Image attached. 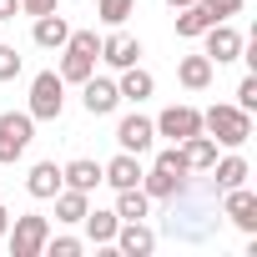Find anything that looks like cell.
I'll use <instances>...</instances> for the list:
<instances>
[{
  "mask_svg": "<svg viewBox=\"0 0 257 257\" xmlns=\"http://www.w3.org/2000/svg\"><path fill=\"white\" fill-rule=\"evenodd\" d=\"M46 252H51V257H76L81 242H76V237H46Z\"/></svg>",
  "mask_w": 257,
  "mask_h": 257,
  "instance_id": "29",
  "label": "cell"
},
{
  "mask_svg": "<svg viewBox=\"0 0 257 257\" xmlns=\"http://www.w3.org/2000/svg\"><path fill=\"white\" fill-rule=\"evenodd\" d=\"M86 212H91V192H76V187H61V192H56V222L71 227V222H81Z\"/></svg>",
  "mask_w": 257,
  "mask_h": 257,
  "instance_id": "23",
  "label": "cell"
},
{
  "mask_svg": "<svg viewBox=\"0 0 257 257\" xmlns=\"http://www.w3.org/2000/svg\"><path fill=\"white\" fill-rule=\"evenodd\" d=\"M61 182H66V187H76V192H96V187H101V162L76 157V162H66V167H61Z\"/></svg>",
  "mask_w": 257,
  "mask_h": 257,
  "instance_id": "19",
  "label": "cell"
},
{
  "mask_svg": "<svg viewBox=\"0 0 257 257\" xmlns=\"http://www.w3.org/2000/svg\"><path fill=\"white\" fill-rule=\"evenodd\" d=\"M96 16H101V26H126L137 16V0H96Z\"/></svg>",
  "mask_w": 257,
  "mask_h": 257,
  "instance_id": "25",
  "label": "cell"
},
{
  "mask_svg": "<svg viewBox=\"0 0 257 257\" xmlns=\"http://www.w3.org/2000/svg\"><path fill=\"white\" fill-rule=\"evenodd\" d=\"M16 76H21V51L0 46V81H16Z\"/></svg>",
  "mask_w": 257,
  "mask_h": 257,
  "instance_id": "27",
  "label": "cell"
},
{
  "mask_svg": "<svg viewBox=\"0 0 257 257\" xmlns=\"http://www.w3.org/2000/svg\"><path fill=\"white\" fill-rule=\"evenodd\" d=\"M101 182H106L111 192H121V187H142V157H132V152H116V157L101 167Z\"/></svg>",
  "mask_w": 257,
  "mask_h": 257,
  "instance_id": "14",
  "label": "cell"
},
{
  "mask_svg": "<svg viewBox=\"0 0 257 257\" xmlns=\"http://www.w3.org/2000/svg\"><path fill=\"white\" fill-rule=\"evenodd\" d=\"M96 61H101V36L96 31H71L66 36V46H61V81L66 86H81L91 71H96Z\"/></svg>",
  "mask_w": 257,
  "mask_h": 257,
  "instance_id": "2",
  "label": "cell"
},
{
  "mask_svg": "<svg viewBox=\"0 0 257 257\" xmlns=\"http://www.w3.org/2000/svg\"><path fill=\"white\" fill-rule=\"evenodd\" d=\"M66 36H71V26H66V16H61V11H51V16H36V31H31V41H36L41 51H61V46H66Z\"/></svg>",
  "mask_w": 257,
  "mask_h": 257,
  "instance_id": "16",
  "label": "cell"
},
{
  "mask_svg": "<svg viewBox=\"0 0 257 257\" xmlns=\"http://www.w3.org/2000/svg\"><path fill=\"white\" fill-rule=\"evenodd\" d=\"M152 126H157V137H167V142H187V137L202 132V111L197 106H167Z\"/></svg>",
  "mask_w": 257,
  "mask_h": 257,
  "instance_id": "10",
  "label": "cell"
},
{
  "mask_svg": "<svg viewBox=\"0 0 257 257\" xmlns=\"http://www.w3.org/2000/svg\"><path fill=\"white\" fill-rule=\"evenodd\" d=\"M81 222H86V237L101 242V247H111V237H116V227H121V217H116V212H101V207H91Z\"/></svg>",
  "mask_w": 257,
  "mask_h": 257,
  "instance_id": "24",
  "label": "cell"
},
{
  "mask_svg": "<svg viewBox=\"0 0 257 257\" xmlns=\"http://www.w3.org/2000/svg\"><path fill=\"white\" fill-rule=\"evenodd\" d=\"M101 61H106L111 71L137 66V61H142V41H137V36H126L121 26H111V36H101Z\"/></svg>",
  "mask_w": 257,
  "mask_h": 257,
  "instance_id": "11",
  "label": "cell"
},
{
  "mask_svg": "<svg viewBox=\"0 0 257 257\" xmlns=\"http://www.w3.org/2000/svg\"><path fill=\"white\" fill-rule=\"evenodd\" d=\"M222 217L237 227V232H247V237H257V197L247 192V182L242 187H227L222 192Z\"/></svg>",
  "mask_w": 257,
  "mask_h": 257,
  "instance_id": "8",
  "label": "cell"
},
{
  "mask_svg": "<svg viewBox=\"0 0 257 257\" xmlns=\"http://www.w3.org/2000/svg\"><path fill=\"white\" fill-rule=\"evenodd\" d=\"M6 237H11V257H41L46 237H51V222L41 212H26V217H16V227H6Z\"/></svg>",
  "mask_w": 257,
  "mask_h": 257,
  "instance_id": "6",
  "label": "cell"
},
{
  "mask_svg": "<svg viewBox=\"0 0 257 257\" xmlns=\"http://www.w3.org/2000/svg\"><path fill=\"white\" fill-rule=\"evenodd\" d=\"M61 111H66V81L56 71H41L31 81V116L36 121H61Z\"/></svg>",
  "mask_w": 257,
  "mask_h": 257,
  "instance_id": "5",
  "label": "cell"
},
{
  "mask_svg": "<svg viewBox=\"0 0 257 257\" xmlns=\"http://www.w3.org/2000/svg\"><path fill=\"white\" fill-rule=\"evenodd\" d=\"M31 142H36V116L31 111H6L0 116V167L21 162L31 152Z\"/></svg>",
  "mask_w": 257,
  "mask_h": 257,
  "instance_id": "4",
  "label": "cell"
},
{
  "mask_svg": "<svg viewBox=\"0 0 257 257\" xmlns=\"http://www.w3.org/2000/svg\"><path fill=\"white\" fill-rule=\"evenodd\" d=\"M21 11L26 16H51V11H61V0H21Z\"/></svg>",
  "mask_w": 257,
  "mask_h": 257,
  "instance_id": "30",
  "label": "cell"
},
{
  "mask_svg": "<svg viewBox=\"0 0 257 257\" xmlns=\"http://www.w3.org/2000/svg\"><path fill=\"white\" fill-rule=\"evenodd\" d=\"M61 187H66V182H61V167H56V162H36L31 177H26V192H31L36 202H51Z\"/></svg>",
  "mask_w": 257,
  "mask_h": 257,
  "instance_id": "18",
  "label": "cell"
},
{
  "mask_svg": "<svg viewBox=\"0 0 257 257\" xmlns=\"http://www.w3.org/2000/svg\"><path fill=\"white\" fill-rule=\"evenodd\" d=\"M202 132L217 142V147H247V137H252V111H242V106H212V111H202Z\"/></svg>",
  "mask_w": 257,
  "mask_h": 257,
  "instance_id": "3",
  "label": "cell"
},
{
  "mask_svg": "<svg viewBox=\"0 0 257 257\" xmlns=\"http://www.w3.org/2000/svg\"><path fill=\"white\" fill-rule=\"evenodd\" d=\"M237 106H242V111H257V76H242V86H237Z\"/></svg>",
  "mask_w": 257,
  "mask_h": 257,
  "instance_id": "28",
  "label": "cell"
},
{
  "mask_svg": "<svg viewBox=\"0 0 257 257\" xmlns=\"http://www.w3.org/2000/svg\"><path fill=\"white\" fill-rule=\"evenodd\" d=\"M167 6H172V11H182V6H192V0H167Z\"/></svg>",
  "mask_w": 257,
  "mask_h": 257,
  "instance_id": "33",
  "label": "cell"
},
{
  "mask_svg": "<svg viewBox=\"0 0 257 257\" xmlns=\"http://www.w3.org/2000/svg\"><path fill=\"white\" fill-rule=\"evenodd\" d=\"M81 106L91 111V116H111L116 106H121V91H116V81H106V76H86L81 81Z\"/></svg>",
  "mask_w": 257,
  "mask_h": 257,
  "instance_id": "12",
  "label": "cell"
},
{
  "mask_svg": "<svg viewBox=\"0 0 257 257\" xmlns=\"http://www.w3.org/2000/svg\"><path fill=\"white\" fill-rule=\"evenodd\" d=\"M111 247H116L121 257H152L157 232L147 227V217H142V222H121V227H116V237H111Z\"/></svg>",
  "mask_w": 257,
  "mask_h": 257,
  "instance_id": "13",
  "label": "cell"
},
{
  "mask_svg": "<svg viewBox=\"0 0 257 257\" xmlns=\"http://www.w3.org/2000/svg\"><path fill=\"white\" fill-rule=\"evenodd\" d=\"M212 76H217V66H212V61H207L202 51H197V56H182V61H177V81H182L187 91H207V86H212Z\"/></svg>",
  "mask_w": 257,
  "mask_h": 257,
  "instance_id": "17",
  "label": "cell"
},
{
  "mask_svg": "<svg viewBox=\"0 0 257 257\" xmlns=\"http://www.w3.org/2000/svg\"><path fill=\"white\" fill-rule=\"evenodd\" d=\"M167 202H172V207H167L162 232H167L172 242H212V237H217L222 212H217V207H207V192L182 187V192H177V197H167Z\"/></svg>",
  "mask_w": 257,
  "mask_h": 257,
  "instance_id": "1",
  "label": "cell"
},
{
  "mask_svg": "<svg viewBox=\"0 0 257 257\" xmlns=\"http://www.w3.org/2000/svg\"><path fill=\"white\" fill-rule=\"evenodd\" d=\"M6 227H11V212H6V207H0V237H6Z\"/></svg>",
  "mask_w": 257,
  "mask_h": 257,
  "instance_id": "32",
  "label": "cell"
},
{
  "mask_svg": "<svg viewBox=\"0 0 257 257\" xmlns=\"http://www.w3.org/2000/svg\"><path fill=\"white\" fill-rule=\"evenodd\" d=\"M152 142H157V126H152V116L132 111V116H121V121H116V147H121V152L142 157V152H152Z\"/></svg>",
  "mask_w": 257,
  "mask_h": 257,
  "instance_id": "9",
  "label": "cell"
},
{
  "mask_svg": "<svg viewBox=\"0 0 257 257\" xmlns=\"http://www.w3.org/2000/svg\"><path fill=\"white\" fill-rule=\"evenodd\" d=\"M197 6L207 11V21L217 26V21H232V16H242V6L247 0H197Z\"/></svg>",
  "mask_w": 257,
  "mask_h": 257,
  "instance_id": "26",
  "label": "cell"
},
{
  "mask_svg": "<svg viewBox=\"0 0 257 257\" xmlns=\"http://www.w3.org/2000/svg\"><path fill=\"white\" fill-rule=\"evenodd\" d=\"M177 147H182V157H187L192 172H212V162H217V142H212L207 132H197V137H187V142H177Z\"/></svg>",
  "mask_w": 257,
  "mask_h": 257,
  "instance_id": "20",
  "label": "cell"
},
{
  "mask_svg": "<svg viewBox=\"0 0 257 257\" xmlns=\"http://www.w3.org/2000/svg\"><path fill=\"white\" fill-rule=\"evenodd\" d=\"M202 36H207V51H202V56H207L212 66H227V61H242V51H247V41H242V31H232L227 21H217V26H207Z\"/></svg>",
  "mask_w": 257,
  "mask_h": 257,
  "instance_id": "7",
  "label": "cell"
},
{
  "mask_svg": "<svg viewBox=\"0 0 257 257\" xmlns=\"http://www.w3.org/2000/svg\"><path fill=\"white\" fill-rule=\"evenodd\" d=\"M121 222H142V217H152V197L142 192V187H121L116 192V207H111Z\"/></svg>",
  "mask_w": 257,
  "mask_h": 257,
  "instance_id": "22",
  "label": "cell"
},
{
  "mask_svg": "<svg viewBox=\"0 0 257 257\" xmlns=\"http://www.w3.org/2000/svg\"><path fill=\"white\" fill-rule=\"evenodd\" d=\"M16 11H21V0H0V21H16Z\"/></svg>",
  "mask_w": 257,
  "mask_h": 257,
  "instance_id": "31",
  "label": "cell"
},
{
  "mask_svg": "<svg viewBox=\"0 0 257 257\" xmlns=\"http://www.w3.org/2000/svg\"><path fill=\"white\" fill-rule=\"evenodd\" d=\"M247 182V157H217L212 162V192H227V187H242Z\"/></svg>",
  "mask_w": 257,
  "mask_h": 257,
  "instance_id": "21",
  "label": "cell"
},
{
  "mask_svg": "<svg viewBox=\"0 0 257 257\" xmlns=\"http://www.w3.org/2000/svg\"><path fill=\"white\" fill-rule=\"evenodd\" d=\"M116 91H121V101H137V106H142V101H147V96L157 91V76H152V71H147V66L137 61V66H126V71H121Z\"/></svg>",
  "mask_w": 257,
  "mask_h": 257,
  "instance_id": "15",
  "label": "cell"
}]
</instances>
